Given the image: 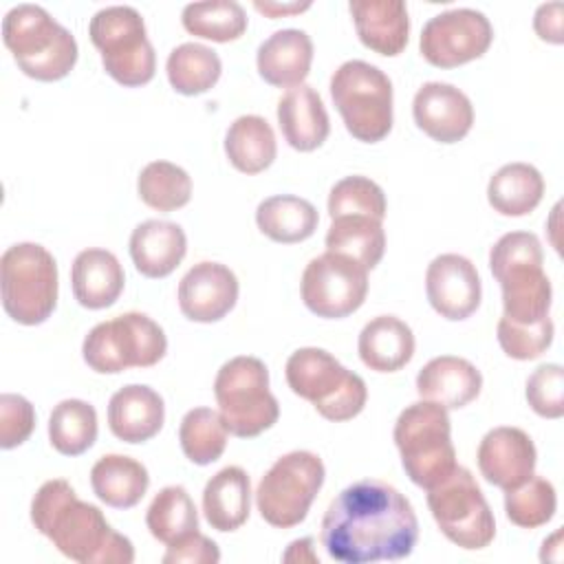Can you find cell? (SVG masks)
<instances>
[{
  "label": "cell",
  "instance_id": "cell-1",
  "mask_svg": "<svg viewBox=\"0 0 564 564\" xmlns=\"http://www.w3.org/2000/svg\"><path fill=\"white\" fill-rule=\"evenodd\" d=\"M319 538L326 553L341 564L394 562L414 551L419 520L397 487L364 478L330 500Z\"/></svg>",
  "mask_w": 564,
  "mask_h": 564
},
{
  "label": "cell",
  "instance_id": "cell-2",
  "mask_svg": "<svg viewBox=\"0 0 564 564\" xmlns=\"http://www.w3.org/2000/svg\"><path fill=\"white\" fill-rule=\"evenodd\" d=\"M33 527L68 560L79 564H132V542L117 533L101 509L77 498L62 480H46L31 500Z\"/></svg>",
  "mask_w": 564,
  "mask_h": 564
},
{
  "label": "cell",
  "instance_id": "cell-3",
  "mask_svg": "<svg viewBox=\"0 0 564 564\" xmlns=\"http://www.w3.org/2000/svg\"><path fill=\"white\" fill-rule=\"evenodd\" d=\"M542 242L531 231H509L489 251V269L502 289V317L535 324L549 317L551 280L542 269Z\"/></svg>",
  "mask_w": 564,
  "mask_h": 564
},
{
  "label": "cell",
  "instance_id": "cell-4",
  "mask_svg": "<svg viewBox=\"0 0 564 564\" xmlns=\"http://www.w3.org/2000/svg\"><path fill=\"white\" fill-rule=\"evenodd\" d=\"M2 40L20 70L37 82L64 79L77 62L75 35L40 4L22 2L9 9Z\"/></svg>",
  "mask_w": 564,
  "mask_h": 564
},
{
  "label": "cell",
  "instance_id": "cell-5",
  "mask_svg": "<svg viewBox=\"0 0 564 564\" xmlns=\"http://www.w3.org/2000/svg\"><path fill=\"white\" fill-rule=\"evenodd\" d=\"M284 377L293 394L313 403L326 421H350L368 401L366 381L324 348H297L286 359Z\"/></svg>",
  "mask_w": 564,
  "mask_h": 564
},
{
  "label": "cell",
  "instance_id": "cell-6",
  "mask_svg": "<svg viewBox=\"0 0 564 564\" xmlns=\"http://www.w3.org/2000/svg\"><path fill=\"white\" fill-rule=\"evenodd\" d=\"M394 445L405 476L423 489L434 487L456 467L452 421L438 403L421 399L401 410L394 423Z\"/></svg>",
  "mask_w": 564,
  "mask_h": 564
},
{
  "label": "cell",
  "instance_id": "cell-7",
  "mask_svg": "<svg viewBox=\"0 0 564 564\" xmlns=\"http://www.w3.org/2000/svg\"><path fill=\"white\" fill-rule=\"evenodd\" d=\"M214 397L227 432L238 438L262 434L280 416V403L269 390V370L264 361L251 355L231 357L220 366Z\"/></svg>",
  "mask_w": 564,
  "mask_h": 564
},
{
  "label": "cell",
  "instance_id": "cell-8",
  "mask_svg": "<svg viewBox=\"0 0 564 564\" xmlns=\"http://www.w3.org/2000/svg\"><path fill=\"white\" fill-rule=\"evenodd\" d=\"M0 293L4 313L22 324L37 326L57 304V262L37 242L11 245L0 258Z\"/></svg>",
  "mask_w": 564,
  "mask_h": 564
},
{
  "label": "cell",
  "instance_id": "cell-9",
  "mask_svg": "<svg viewBox=\"0 0 564 564\" xmlns=\"http://www.w3.org/2000/svg\"><path fill=\"white\" fill-rule=\"evenodd\" d=\"M90 42L101 55L106 73L121 86L148 84L156 70L154 46L148 37L141 13L130 4L99 9L88 24Z\"/></svg>",
  "mask_w": 564,
  "mask_h": 564
},
{
  "label": "cell",
  "instance_id": "cell-10",
  "mask_svg": "<svg viewBox=\"0 0 564 564\" xmlns=\"http://www.w3.org/2000/svg\"><path fill=\"white\" fill-rule=\"evenodd\" d=\"M330 97L357 141L377 143L392 130V82L379 66L344 62L330 77Z\"/></svg>",
  "mask_w": 564,
  "mask_h": 564
},
{
  "label": "cell",
  "instance_id": "cell-11",
  "mask_svg": "<svg viewBox=\"0 0 564 564\" xmlns=\"http://www.w3.org/2000/svg\"><path fill=\"white\" fill-rule=\"evenodd\" d=\"M167 352L163 328L145 313H121L99 322L82 344L84 361L101 375H117L128 368H150Z\"/></svg>",
  "mask_w": 564,
  "mask_h": 564
},
{
  "label": "cell",
  "instance_id": "cell-12",
  "mask_svg": "<svg viewBox=\"0 0 564 564\" xmlns=\"http://www.w3.org/2000/svg\"><path fill=\"white\" fill-rule=\"evenodd\" d=\"M425 491L432 518L449 542L465 551H478L494 542V511L467 467L456 465Z\"/></svg>",
  "mask_w": 564,
  "mask_h": 564
},
{
  "label": "cell",
  "instance_id": "cell-13",
  "mask_svg": "<svg viewBox=\"0 0 564 564\" xmlns=\"http://www.w3.org/2000/svg\"><path fill=\"white\" fill-rule=\"evenodd\" d=\"M324 478L326 469L317 454L295 449L280 456L256 489V507L262 520L278 529H291L304 522Z\"/></svg>",
  "mask_w": 564,
  "mask_h": 564
},
{
  "label": "cell",
  "instance_id": "cell-14",
  "mask_svg": "<svg viewBox=\"0 0 564 564\" xmlns=\"http://www.w3.org/2000/svg\"><path fill=\"white\" fill-rule=\"evenodd\" d=\"M300 291L313 315L341 319L366 302L368 269L346 253L326 251L306 264Z\"/></svg>",
  "mask_w": 564,
  "mask_h": 564
},
{
  "label": "cell",
  "instance_id": "cell-15",
  "mask_svg": "<svg viewBox=\"0 0 564 564\" xmlns=\"http://www.w3.org/2000/svg\"><path fill=\"white\" fill-rule=\"evenodd\" d=\"M494 42V26L482 11L458 7L430 18L421 31L419 48L436 68H454L478 59Z\"/></svg>",
  "mask_w": 564,
  "mask_h": 564
},
{
  "label": "cell",
  "instance_id": "cell-16",
  "mask_svg": "<svg viewBox=\"0 0 564 564\" xmlns=\"http://www.w3.org/2000/svg\"><path fill=\"white\" fill-rule=\"evenodd\" d=\"M425 293L441 317L460 322L480 306L482 284L469 258L460 253H441L427 264Z\"/></svg>",
  "mask_w": 564,
  "mask_h": 564
},
{
  "label": "cell",
  "instance_id": "cell-17",
  "mask_svg": "<svg viewBox=\"0 0 564 564\" xmlns=\"http://www.w3.org/2000/svg\"><path fill=\"white\" fill-rule=\"evenodd\" d=\"M238 291V278L229 267L203 260L181 278L178 308L192 322L212 324L236 306Z\"/></svg>",
  "mask_w": 564,
  "mask_h": 564
},
{
  "label": "cell",
  "instance_id": "cell-18",
  "mask_svg": "<svg viewBox=\"0 0 564 564\" xmlns=\"http://www.w3.org/2000/svg\"><path fill=\"white\" fill-rule=\"evenodd\" d=\"M476 460L482 478L507 491L522 485L533 474L538 452L524 430L500 425L482 436Z\"/></svg>",
  "mask_w": 564,
  "mask_h": 564
},
{
  "label": "cell",
  "instance_id": "cell-19",
  "mask_svg": "<svg viewBox=\"0 0 564 564\" xmlns=\"http://www.w3.org/2000/svg\"><path fill=\"white\" fill-rule=\"evenodd\" d=\"M414 123L438 143H456L474 126V106L469 97L445 82L423 84L412 101Z\"/></svg>",
  "mask_w": 564,
  "mask_h": 564
},
{
  "label": "cell",
  "instance_id": "cell-20",
  "mask_svg": "<svg viewBox=\"0 0 564 564\" xmlns=\"http://www.w3.org/2000/svg\"><path fill=\"white\" fill-rule=\"evenodd\" d=\"M482 388L480 370L465 357L441 355L430 359L416 375V392L421 399L460 410L471 403Z\"/></svg>",
  "mask_w": 564,
  "mask_h": 564
},
{
  "label": "cell",
  "instance_id": "cell-21",
  "mask_svg": "<svg viewBox=\"0 0 564 564\" xmlns=\"http://www.w3.org/2000/svg\"><path fill=\"white\" fill-rule=\"evenodd\" d=\"M165 421L163 397L143 383L119 388L108 403V427L123 443H145Z\"/></svg>",
  "mask_w": 564,
  "mask_h": 564
},
{
  "label": "cell",
  "instance_id": "cell-22",
  "mask_svg": "<svg viewBox=\"0 0 564 564\" xmlns=\"http://www.w3.org/2000/svg\"><path fill=\"white\" fill-rule=\"evenodd\" d=\"M348 11L361 44L379 55H399L410 37L408 7L401 0H352Z\"/></svg>",
  "mask_w": 564,
  "mask_h": 564
},
{
  "label": "cell",
  "instance_id": "cell-23",
  "mask_svg": "<svg viewBox=\"0 0 564 564\" xmlns=\"http://www.w3.org/2000/svg\"><path fill=\"white\" fill-rule=\"evenodd\" d=\"M278 123L284 141L297 152L317 150L330 132V119L319 93L300 84L278 101Z\"/></svg>",
  "mask_w": 564,
  "mask_h": 564
},
{
  "label": "cell",
  "instance_id": "cell-24",
  "mask_svg": "<svg viewBox=\"0 0 564 564\" xmlns=\"http://www.w3.org/2000/svg\"><path fill=\"white\" fill-rule=\"evenodd\" d=\"M313 64V40L302 29H282L269 35L256 55L260 77L278 88L304 84Z\"/></svg>",
  "mask_w": 564,
  "mask_h": 564
},
{
  "label": "cell",
  "instance_id": "cell-25",
  "mask_svg": "<svg viewBox=\"0 0 564 564\" xmlns=\"http://www.w3.org/2000/svg\"><path fill=\"white\" fill-rule=\"evenodd\" d=\"M130 258L145 278L170 275L187 253V236L170 220H143L130 234Z\"/></svg>",
  "mask_w": 564,
  "mask_h": 564
},
{
  "label": "cell",
  "instance_id": "cell-26",
  "mask_svg": "<svg viewBox=\"0 0 564 564\" xmlns=\"http://www.w3.org/2000/svg\"><path fill=\"white\" fill-rule=\"evenodd\" d=\"M126 284V273L117 256L108 249L90 247L75 256L70 286L75 300L90 311L112 306Z\"/></svg>",
  "mask_w": 564,
  "mask_h": 564
},
{
  "label": "cell",
  "instance_id": "cell-27",
  "mask_svg": "<svg viewBox=\"0 0 564 564\" xmlns=\"http://www.w3.org/2000/svg\"><path fill=\"white\" fill-rule=\"evenodd\" d=\"M414 333L397 315H377L359 333L357 350L366 368L397 372L414 357Z\"/></svg>",
  "mask_w": 564,
  "mask_h": 564
},
{
  "label": "cell",
  "instance_id": "cell-28",
  "mask_svg": "<svg viewBox=\"0 0 564 564\" xmlns=\"http://www.w3.org/2000/svg\"><path fill=\"white\" fill-rule=\"evenodd\" d=\"M251 511V480L238 465L223 467L216 471L203 489V513L212 529L236 531L240 529Z\"/></svg>",
  "mask_w": 564,
  "mask_h": 564
},
{
  "label": "cell",
  "instance_id": "cell-29",
  "mask_svg": "<svg viewBox=\"0 0 564 564\" xmlns=\"http://www.w3.org/2000/svg\"><path fill=\"white\" fill-rule=\"evenodd\" d=\"M95 496L112 509L134 507L150 487V474L143 463L123 454H106L90 469Z\"/></svg>",
  "mask_w": 564,
  "mask_h": 564
},
{
  "label": "cell",
  "instance_id": "cell-30",
  "mask_svg": "<svg viewBox=\"0 0 564 564\" xmlns=\"http://www.w3.org/2000/svg\"><path fill=\"white\" fill-rule=\"evenodd\" d=\"M317 223L319 216L315 205L293 194L269 196L256 209L258 229L273 242L282 245H295L311 238Z\"/></svg>",
  "mask_w": 564,
  "mask_h": 564
},
{
  "label": "cell",
  "instance_id": "cell-31",
  "mask_svg": "<svg viewBox=\"0 0 564 564\" xmlns=\"http://www.w3.org/2000/svg\"><path fill=\"white\" fill-rule=\"evenodd\" d=\"M225 154L242 174L264 172L278 154L273 128L260 115L238 117L225 134Z\"/></svg>",
  "mask_w": 564,
  "mask_h": 564
},
{
  "label": "cell",
  "instance_id": "cell-32",
  "mask_svg": "<svg viewBox=\"0 0 564 564\" xmlns=\"http://www.w3.org/2000/svg\"><path fill=\"white\" fill-rule=\"evenodd\" d=\"M544 194V178L531 163H507L502 165L487 185L489 205L502 216H527L531 214Z\"/></svg>",
  "mask_w": 564,
  "mask_h": 564
},
{
  "label": "cell",
  "instance_id": "cell-33",
  "mask_svg": "<svg viewBox=\"0 0 564 564\" xmlns=\"http://www.w3.org/2000/svg\"><path fill=\"white\" fill-rule=\"evenodd\" d=\"M381 223L383 220L364 214L330 218V227L326 231V249L346 253L370 271L381 262L386 251V231Z\"/></svg>",
  "mask_w": 564,
  "mask_h": 564
},
{
  "label": "cell",
  "instance_id": "cell-34",
  "mask_svg": "<svg viewBox=\"0 0 564 564\" xmlns=\"http://www.w3.org/2000/svg\"><path fill=\"white\" fill-rule=\"evenodd\" d=\"M165 73L176 93L194 97L216 86L223 62L214 48L198 42H183L167 55Z\"/></svg>",
  "mask_w": 564,
  "mask_h": 564
},
{
  "label": "cell",
  "instance_id": "cell-35",
  "mask_svg": "<svg viewBox=\"0 0 564 564\" xmlns=\"http://www.w3.org/2000/svg\"><path fill=\"white\" fill-rule=\"evenodd\" d=\"M97 412L88 401L64 399L48 416V441L64 456H79L97 441Z\"/></svg>",
  "mask_w": 564,
  "mask_h": 564
},
{
  "label": "cell",
  "instance_id": "cell-36",
  "mask_svg": "<svg viewBox=\"0 0 564 564\" xmlns=\"http://www.w3.org/2000/svg\"><path fill=\"white\" fill-rule=\"evenodd\" d=\"M181 22L194 37L212 42H234L247 31V13L236 0L189 2L183 7Z\"/></svg>",
  "mask_w": 564,
  "mask_h": 564
},
{
  "label": "cell",
  "instance_id": "cell-37",
  "mask_svg": "<svg viewBox=\"0 0 564 564\" xmlns=\"http://www.w3.org/2000/svg\"><path fill=\"white\" fill-rule=\"evenodd\" d=\"M145 524L165 546L198 529V511L187 489L181 485L163 487L150 502Z\"/></svg>",
  "mask_w": 564,
  "mask_h": 564
},
{
  "label": "cell",
  "instance_id": "cell-38",
  "mask_svg": "<svg viewBox=\"0 0 564 564\" xmlns=\"http://www.w3.org/2000/svg\"><path fill=\"white\" fill-rule=\"evenodd\" d=\"M137 192L148 207L156 212H174L189 203L192 178L176 163L152 161L139 172Z\"/></svg>",
  "mask_w": 564,
  "mask_h": 564
},
{
  "label": "cell",
  "instance_id": "cell-39",
  "mask_svg": "<svg viewBox=\"0 0 564 564\" xmlns=\"http://www.w3.org/2000/svg\"><path fill=\"white\" fill-rule=\"evenodd\" d=\"M227 427L220 412L212 408H192L178 427L181 449L194 465H209L218 460L227 447Z\"/></svg>",
  "mask_w": 564,
  "mask_h": 564
},
{
  "label": "cell",
  "instance_id": "cell-40",
  "mask_svg": "<svg viewBox=\"0 0 564 564\" xmlns=\"http://www.w3.org/2000/svg\"><path fill=\"white\" fill-rule=\"evenodd\" d=\"M557 496L551 480L531 474L522 485L505 491V513L522 529H538L555 516Z\"/></svg>",
  "mask_w": 564,
  "mask_h": 564
},
{
  "label": "cell",
  "instance_id": "cell-41",
  "mask_svg": "<svg viewBox=\"0 0 564 564\" xmlns=\"http://www.w3.org/2000/svg\"><path fill=\"white\" fill-rule=\"evenodd\" d=\"M386 194L383 189L368 176H346L341 181H337L330 187L328 194V216L337 218V216H348V214H364V216H372L377 220L386 218Z\"/></svg>",
  "mask_w": 564,
  "mask_h": 564
},
{
  "label": "cell",
  "instance_id": "cell-42",
  "mask_svg": "<svg viewBox=\"0 0 564 564\" xmlns=\"http://www.w3.org/2000/svg\"><path fill=\"white\" fill-rule=\"evenodd\" d=\"M553 333H555V326L551 317H544L542 322H535V324H513L500 317L496 328L500 348L505 350L507 357L518 361L538 359L553 344Z\"/></svg>",
  "mask_w": 564,
  "mask_h": 564
},
{
  "label": "cell",
  "instance_id": "cell-43",
  "mask_svg": "<svg viewBox=\"0 0 564 564\" xmlns=\"http://www.w3.org/2000/svg\"><path fill=\"white\" fill-rule=\"evenodd\" d=\"M527 401L531 410L544 419L564 414V368L560 364H542L527 379Z\"/></svg>",
  "mask_w": 564,
  "mask_h": 564
},
{
  "label": "cell",
  "instance_id": "cell-44",
  "mask_svg": "<svg viewBox=\"0 0 564 564\" xmlns=\"http://www.w3.org/2000/svg\"><path fill=\"white\" fill-rule=\"evenodd\" d=\"M35 427V410L22 394H0V447L13 449L22 445Z\"/></svg>",
  "mask_w": 564,
  "mask_h": 564
},
{
  "label": "cell",
  "instance_id": "cell-45",
  "mask_svg": "<svg viewBox=\"0 0 564 564\" xmlns=\"http://www.w3.org/2000/svg\"><path fill=\"white\" fill-rule=\"evenodd\" d=\"M220 562L218 544L198 529L167 544L163 564H216Z\"/></svg>",
  "mask_w": 564,
  "mask_h": 564
},
{
  "label": "cell",
  "instance_id": "cell-46",
  "mask_svg": "<svg viewBox=\"0 0 564 564\" xmlns=\"http://www.w3.org/2000/svg\"><path fill=\"white\" fill-rule=\"evenodd\" d=\"M562 15H564L562 2L540 4L533 15V29H535L538 37L544 42H551V44H562L564 42Z\"/></svg>",
  "mask_w": 564,
  "mask_h": 564
},
{
  "label": "cell",
  "instance_id": "cell-47",
  "mask_svg": "<svg viewBox=\"0 0 564 564\" xmlns=\"http://www.w3.org/2000/svg\"><path fill=\"white\" fill-rule=\"evenodd\" d=\"M253 7L269 15V18H280V15H291V13H300V11H306L311 7V2H273V0H256Z\"/></svg>",
  "mask_w": 564,
  "mask_h": 564
},
{
  "label": "cell",
  "instance_id": "cell-48",
  "mask_svg": "<svg viewBox=\"0 0 564 564\" xmlns=\"http://www.w3.org/2000/svg\"><path fill=\"white\" fill-rule=\"evenodd\" d=\"M282 557H284L286 562H319L317 555L313 553V540H311V538L291 542L289 551H286Z\"/></svg>",
  "mask_w": 564,
  "mask_h": 564
}]
</instances>
